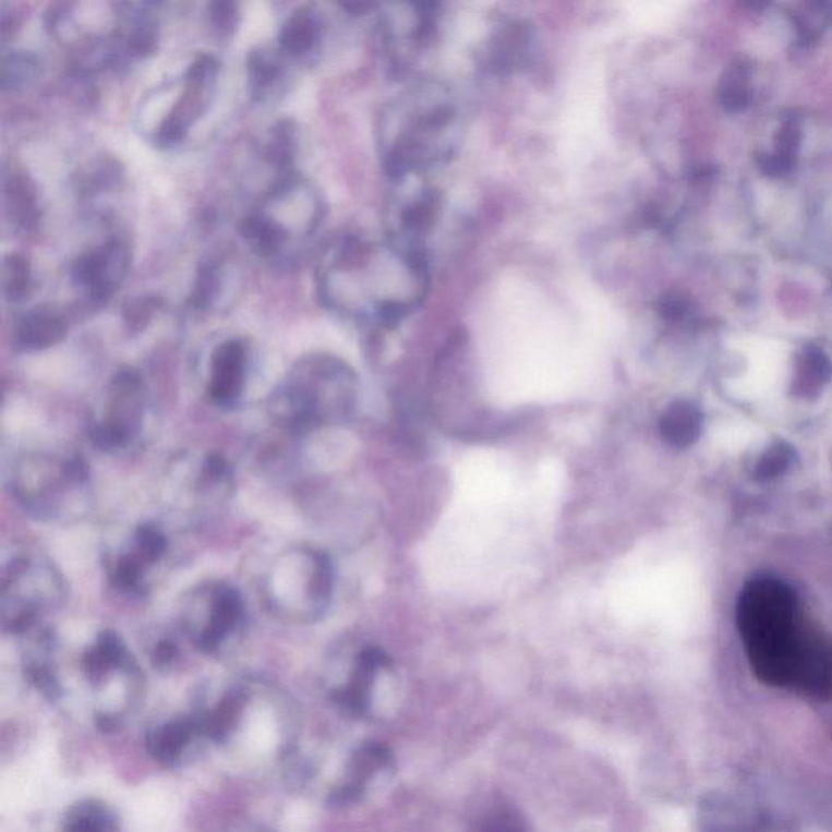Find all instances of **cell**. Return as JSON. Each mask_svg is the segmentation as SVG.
<instances>
[{
    "instance_id": "e0dca14e",
    "label": "cell",
    "mask_w": 832,
    "mask_h": 832,
    "mask_svg": "<svg viewBox=\"0 0 832 832\" xmlns=\"http://www.w3.org/2000/svg\"><path fill=\"white\" fill-rule=\"evenodd\" d=\"M250 367V348L241 338H228L208 360L207 397L218 409L237 407L243 397Z\"/></svg>"
},
{
    "instance_id": "e575fe53",
    "label": "cell",
    "mask_w": 832,
    "mask_h": 832,
    "mask_svg": "<svg viewBox=\"0 0 832 832\" xmlns=\"http://www.w3.org/2000/svg\"><path fill=\"white\" fill-rule=\"evenodd\" d=\"M161 308H164V300L158 297L131 298L122 304L125 326L134 333L145 329Z\"/></svg>"
},
{
    "instance_id": "5b68a950",
    "label": "cell",
    "mask_w": 832,
    "mask_h": 832,
    "mask_svg": "<svg viewBox=\"0 0 832 832\" xmlns=\"http://www.w3.org/2000/svg\"><path fill=\"white\" fill-rule=\"evenodd\" d=\"M12 489L25 513L43 522H74L92 503L88 469L77 454H25L13 469Z\"/></svg>"
},
{
    "instance_id": "7a4b0ae2",
    "label": "cell",
    "mask_w": 832,
    "mask_h": 832,
    "mask_svg": "<svg viewBox=\"0 0 832 832\" xmlns=\"http://www.w3.org/2000/svg\"><path fill=\"white\" fill-rule=\"evenodd\" d=\"M738 629L752 673L774 688L832 698V641L805 622L787 583L756 578L741 590Z\"/></svg>"
},
{
    "instance_id": "8d00e7d4",
    "label": "cell",
    "mask_w": 832,
    "mask_h": 832,
    "mask_svg": "<svg viewBox=\"0 0 832 832\" xmlns=\"http://www.w3.org/2000/svg\"><path fill=\"white\" fill-rule=\"evenodd\" d=\"M830 374V361L818 347H805L800 357V383L804 386L817 387Z\"/></svg>"
},
{
    "instance_id": "5bb4252c",
    "label": "cell",
    "mask_w": 832,
    "mask_h": 832,
    "mask_svg": "<svg viewBox=\"0 0 832 832\" xmlns=\"http://www.w3.org/2000/svg\"><path fill=\"white\" fill-rule=\"evenodd\" d=\"M168 550L169 540L161 527L154 522L138 523L128 542L118 552L109 553L106 559L109 582L121 592H144Z\"/></svg>"
},
{
    "instance_id": "d6a6232c",
    "label": "cell",
    "mask_w": 832,
    "mask_h": 832,
    "mask_svg": "<svg viewBox=\"0 0 832 832\" xmlns=\"http://www.w3.org/2000/svg\"><path fill=\"white\" fill-rule=\"evenodd\" d=\"M795 28H797L798 38L805 45H811L817 41L824 32L832 26V3L831 2H808L800 7L798 12L794 13Z\"/></svg>"
},
{
    "instance_id": "60d3db41",
    "label": "cell",
    "mask_w": 832,
    "mask_h": 832,
    "mask_svg": "<svg viewBox=\"0 0 832 832\" xmlns=\"http://www.w3.org/2000/svg\"><path fill=\"white\" fill-rule=\"evenodd\" d=\"M176 658H178V648H176L174 642L161 641L155 648L152 661H154V665L158 666V668H167V666L176 661Z\"/></svg>"
},
{
    "instance_id": "83f0119b",
    "label": "cell",
    "mask_w": 832,
    "mask_h": 832,
    "mask_svg": "<svg viewBox=\"0 0 832 832\" xmlns=\"http://www.w3.org/2000/svg\"><path fill=\"white\" fill-rule=\"evenodd\" d=\"M43 62L38 56L29 51L3 52L2 65H0V82L3 92H19L35 84L41 77Z\"/></svg>"
},
{
    "instance_id": "7402d4cb",
    "label": "cell",
    "mask_w": 832,
    "mask_h": 832,
    "mask_svg": "<svg viewBox=\"0 0 832 832\" xmlns=\"http://www.w3.org/2000/svg\"><path fill=\"white\" fill-rule=\"evenodd\" d=\"M386 666H389V658L381 649H363L347 685L334 692V701L351 714H364L377 673Z\"/></svg>"
},
{
    "instance_id": "d6986e66",
    "label": "cell",
    "mask_w": 832,
    "mask_h": 832,
    "mask_svg": "<svg viewBox=\"0 0 832 832\" xmlns=\"http://www.w3.org/2000/svg\"><path fill=\"white\" fill-rule=\"evenodd\" d=\"M324 35L326 23L316 7H298L280 26L277 51L288 61L311 62L319 55Z\"/></svg>"
},
{
    "instance_id": "b9f144b4",
    "label": "cell",
    "mask_w": 832,
    "mask_h": 832,
    "mask_svg": "<svg viewBox=\"0 0 832 832\" xmlns=\"http://www.w3.org/2000/svg\"><path fill=\"white\" fill-rule=\"evenodd\" d=\"M96 725H98L99 731L114 732L116 728H119V719L116 715L101 714L96 718Z\"/></svg>"
},
{
    "instance_id": "74e56055",
    "label": "cell",
    "mask_w": 832,
    "mask_h": 832,
    "mask_svg": "<svg viewBox=\"0 0 832 832\" xmlns=\"http://www.w3.org/2000/svg\"><path fill=\"white\" fill-rule=\"evenodd\" d=\"M791 462V447L784 446V444H777V446L765 450L764 456L759 459L758 466H756V479H775V477L781 475V473H784L785 470L788 469Z\"/></svg>"
},
{
    "instance_id": "277c9868",
    "label": "cell",
    "mask_w": 832,
    "mask_h": 832,
    "mask_svg": "<svg viewBox=\"0 0 832 832\" xmlns=\"http://www.w3.org/2000/svg\"><path fill=\"white\" fill-rule=\"evenodd\" d=\"M358 402L354 371L329 353H311L288 371L268 400V413L290 434H310L345 423Z\"/></svg>"
},
{
    "instance_id": "f1b7e54d",
    "label": "cell",
    "mask_w": 832,
    "mask_h": 832,
    "mask_svg": "<svg viewBox=\"0 0 832 832\" xmlns=\"http://www.w3.org/2000/svg\"><path fill=\"white\" fill-rule=\"evenodd\" d=\"M2 294L7 303H23L33 290L32 262L20 252L5 255L2 262Z\"/></svg>"
},
{
    "instance_id": "ab89813d",
    "label": "cell",
    "mask_w": 832,
    "mask_h": 832,
    "mask_svg": "<svg viewBox=\"0 0 832 832\" xmlns=\"http://www.w3.org/2000/svg\"><path fill=\"white\" fill-rule=\"evenodd\" d=\"M756 164H758L759 171L768 176V178H784L795 167V160L782 157V155L775 154V152L759 155Z\"/></svg>"
},
{
    "instance_id": "603a6c76",
    "label": "cell",
    "mask_w": 832,
    "mask_h": 832,
    "mask_svg": "<svg viewBox=\"0 0 832 832\" xmlns=\"http://www.w3.org/2000/svg\"><path fill=\"white\" fill-rule=\"evenodd\" d=\"M285 59L270 49H252L246 59L248 86L254 101L272 98L285 79Z\"/></svg>"
},
{
    "instance_id": "484cf974",
    "label": "cell",
    "mask_w": 832,
    "mask_h": 832,
    "mask_svg": "<svg viewBox=\"0 0 832 832\" xmlns=\"http://www.w3.org/2000/svg\"><path fill=\"white\" fill-rule=\"evenodd\" d=\"M659 426H661L662 437L670 446L683 449V447L691 446L701 434L702 415L698 407L686 400H678L666 407Z\"/></svg>"
},
{
    "instance_id": "1f68e13d",
    "label": "cell",
    "mask_w": 832,
    "mask_h": 832,
    "mask_svg": "<svg viewBox=\"0 0 832 832\" xmlns=\"http://www.w3.org/2000/svg\"><path fill=\"white\" fill-rule=\"evenodd\" d=\"M221 293V270L217 262H202L189 294V304L195 311L207 313L217 304Z\"/></svg>"
},
{
    "instance_id": "2e32d148",
    "label": "cell",
    "mask_w": 832,
    "mask_h": 832,
    "mask_svg": "<svg viewBox=\"0 0 832 832\" xmlns=\"http://www.w3.org/2000/svg\"><path fill=\"white\" fill-rule=\"evenodd\" d=\"M539 56L535 26L522 19H504L493 25L480 48L483 71L496 77L527 71Z\"/></svg>"
},
{
    "instance_id": "9c48e42d",
    "label": "cell",
    "mask_w": 832,
    "mask_h": 832,
    "mask_svg": "<svg viewBox=\"0 0 832 832\" xmlns=\"http://www.w3.org/2000/svg\"><path fill=\"white\" fill-rule=\"evenodd\" d=\"M148 410V390L141 373L131 367L118 371L89 417V441L106 453L131 449L144 433Z\"/></svg>"
},
{
    "instance_id": "44dd1931",
    "label": "cell",
    "mask_w": 832,
    "mask_h": 832,
    "mask_svg": "<svg viewBox=\"0 0 832 832\" xmlns=\"http://www.w3.org/2000/svg\"><path fill=\"white\" fill-rule=\"evenodd\" d=\"M3 210L10 224L22 231L32 233L38 227L39 212L38 192L35 182L22 169H10L2 174Z\"/></svg>"
},
{
    "instance_id": "836d02e7",
    "label": "cell",
    "mask_w": 832,
    "mask_h": 832,
    "mask_svg": "<svg viewBox=\"0 0 832 832\" xmlns=\"http://www.w3.org/2000/svg\"><path fill=\"white\" fill-rule=\"evenodd\" d=\"M114 828V818L108 808L86 801L71 811L64 832H112Z\"/></svg>"
},
{
    "instance_id": "8992f818",
    "label": "cell",
    "mask_w": 832,
    "mask_h": 832,
    "mask_svg": "<svg viewBox=\"0 0 832 832\" xmlns=\"http://www.w3.org/2000/svg\"><path fill=\"white\" fill-rule=\"evenodd\" d=\"M334 583V566L326 553L291 546L275 556L262 581V593L278 618L301 625L326 613Z\"/></svg>"
},
{
    "instance_id": "8fae6325",
    "label": "cell",
    "mask_w": 832,
    "mask_h": 832,
    "mask_svg": "<svg viewBox=\"0 0 832 832\" xmlns=\"http://www.w3.org/2000/svg\"><path fill=\"white\" fill-rule=\"evenodd\" d=\"M254 210L267 221L281 254L294 241L313 237L326 212L317 189L297 174L280 176Z\"/></svg>"
},
{
    "instance_id": "4dcf8cb0",
    "label": "cell",
    "mask_w": 832,
    "mask_h": 832,
    "mask_svg": "<svg viewBox=\"0 0 832 832\" xmlns=\"http://www.w3.org/2000/svg\"><path fill=\"white\" fill-rule=\"evenodd\" d=\"M393 762V756L386 747L379 744H366L357 749L351 756L348 765L350 782L348 785L364 794L366 782L381 769L387 768Z\"/></svg>"
},
{
    "instance_id": "cb8c5ba5",
    "label": "cell",
    "mask_w": 832,
    "mask_h": 832,
    "mask_svg": "<svg viewBox=\"0 0 832 832\" xmlns=\"http://www.w3.org/2000/svg\"><path fill=\"white\" fill-rule=\"evenodd\" d=\"M244 702H246V692L243 689H231L215 708L195 715L198 734L217 744L227 740L240 721Z\"/></svg>"
},
{
    "instance_id": "d590c367",
    "label": "cell",
    "mask_w": 832,
    "mask_h": 832,
    "mask_svg": "<svg viewBox=\"0 0 832 832\" xmlns=\"http://www.w3.org/2000/svg\"><path fill=\"white\" fill-rule=\"evenodd\" d=\"M207 12L208 22L220 38H231L240 28L241 12L237 2H212L208 3Z\"/></svg>"
},
{
    "instance_id": "4316f807",
    "label": "cell",
    "mask_w": 832,
    "mask_h": 832,
    "mask_svg": "<svg viewBox=\"0 0 832 832\" xmlns=\"http://www.w3.org/2000/svg\"><path fill=\"white\" fill-rule=\"evenodd\" d=\"M751 75V65L744 59L732 62L725 69L718 86V99L721 108L728 114H740L747 111L752 101V93L748 81Z\"/></svg>"
},
{
    "instance_id": "4fadbf2b",
    "label": "cell",
    "mask_w": 832,
    "mask_h": 832,
    "mask_svg": "<svg viewBox=\"0 0 832 832\" xmlns=\"http://www.w3.org/2000/svg\"><path fill=\"white\" fill-rule=\"evenodd\" d=\"M220 62L215 56L198 55L182 77V88L160 124L154 129L155 144L171 148L184 142L192 125L207 111L217 88Z\"/></svg>"
},
{
    "instance_id": "52a82bcc",
    "label": "cell",
    "mask_w": 832,
    "mask_h": 832,
    "mask_svg": "<svg viewBox=\"0 0 832 832\" xmlns=\"http://www.w3.org/2000/svg\"><path fill=\"white\" fill-rule=\"evenodd\" d=\"M433 179L426 176L390 182L386 207V237L431 268L454 218L449 197Z\"/></svg>"
},
{
    "instance_id": "ba28073f",
    "label": "cell",
    "mask_w": 832,
    "mask_h": 832,
    "mask_svg": "<svg viewBox=\"0 0 832 832\" xmlns=\"http://www.w3.org/2000/svg\"><path fill=\"white\" fill-rule=\"evenodd\" d=\"M65 587L58 569L35 553H20L2 568L0 619L13 635L45 629L46 618L64 602Z\"/></svg>"
},
{
    "instance_id": "f35d334b",
    "label": "cell",
    "mask_w": 832,
    "mask_h": 832,
    "mask_svg": "<svg viewBox=\"0 0 832 832\" xmlns=\"http://www.w3.org/2000/svg\"><path fill=\"white\" fill-rule=\"evenodd\" d=\"M774 144L775 154L797 160L798 150H800L801 145L800 119L795 118V116L784 118V122H782L777 134H775Z\"/></svg>"
},
{
    "instance_id": "f546056e",
    "label": "cell",
    "mask_w": 832,
    "mask_h": 832,
    "mask_svg": "<svg viewBox=\"0 0 832 832\" xmlns=\"http://www.w3.org/2000/svg\"><path fill=\"white\" fill-rule=\"evenodd\" d=\"M264 155L268 164L280 169L281 176L293 174L291 168H293L294 155H297V128H294L293 122L285 119L272 128L267 144H265Z\"/></svg>"
},
{
    "instance_id": "7c38bea8",
    "label": "cell",
    "mask_w": 832,
    "mask_h": 832,
    "mask_svg": "<svg viewBox=\"0 0 832 832\" xmlns=\"http://www.w3.org/2000/svg\"><path fill=\"white\" fill-rule=\"evenodd\" d=\"M439 7L427 2L387 3L376 15L381 48L397 74H403L433 45L439 29Z\"/></svg>"
},
{
    "instance_id": "9a60e30c",
    "label": "cell",
    "mask_w": 832,
    "mask_h": 832,
    "mask_svg": "<svg viewBox=\"0 0 832 832\" xmlns=\"http://www.w3.org/2000/svg\"><path fill=\"white\" fill-rule=\"evenodd\" d=\"M131 258V248L124 238H108L74 258L71 265L72 284L92 303H108L128 277Z\"/></svg>"
},
{
    "instance_id": "3957f363",
    "label": "cell",
    "mask_w": 832,
    "mask_h": 832,
    "mask_svg": "<svg viewBox=\"0 0 832 832\" xmlns=\"http://www.w3.org/2000/svg\"><path fill=\"white\" fill-rule=\"evenodd\" d=\"M462 135V106L450 86L413 79L377 118L381 167L390 182L437 176L456 157Z\"/></svg>"
},
{
    "instance_id": "30bf717a",
    "label": "cell",
    "mask_w": 832,
    "mask_h": 832,
    "mask_svg": "<svg viewBox=\"0 0 832 832\" xmlns=\"http://www.w3.org/2000/svg\"><path fill=\"white\" fill-rule=\"evenodd\" d=\"M181 622L198 651L217 654L243 629V595L227 582L205 583L189 595Z\"/></svg>"
},
{
    "instance_id": "6da1fadb",
    "label": "cell",
    "mask_w": 832,
    "mask_h": 832,
    "mask_svg": "<svg viewBox=\"0 0 832 832\" xmlns=\"http://www.w3.org/2000/svg\"><path fill=\"white\" fill-rule=\"evenodd\" d=\"M316 284L327 310L361 326L393 330L423 306L431 267L386 234H345L321 255Z\"/></svg>"
},
{
    "instance_id": "d4e9b609",
    "label": "cell",
    "mask_w": 832,
    "mask_h": 832,
    "mask_svg": "<svg viewBox=\"0 0 832 832\" xmlns=\"http://www.w3.org/2000/svg\"><path fill=\"white\" fill-rule=\"evenodd\" d=\"M197 734L194 719L158 725L147 734L148 752L161 764H172Z\"/></svg>"
},
{
    "instance_id": "ffe728a7",
    "label": "cell",
    "mask_w": 832,
    "mask_h": 832,
    "mask_svg": "<svg viewBox=\"0 0 832 832\" xmlns=\"http://www.w3.org/2000/svg\"><path fill=\"white\" fill-rule=\"evenodd\" d=\"M65 314L52 304H38L26 311L13 327V343L22 351H41L68 337Z\"/></svg>"
},
{
    "instance_id": "ac0fdd59",
    "label": "cell",
    "mask_w": 832,
    "mask_h": 832,
    "mask_svg": "<svg viewBox=\"0 0 832 832\" xmlns=\"http://www.w3.org/2000/svg\"><path fill=\"white\" fill-rule=\"evenodd\" d=\"M178 473L182 475L178 479V496L195 504V513L227 498L233 486V470L218 454H205Z\"/></svg>"
}]
</instances>
